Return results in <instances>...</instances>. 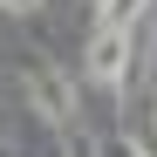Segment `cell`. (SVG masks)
<instances>
[{"label": "cell", "mask_w": 157, "mask_h": 157, "mask_svg": "<svg viewBox=\"0 0 157 157\" xmlns=\"http://www.w3.org/2000/svg\"><path fill=\"white\" fill-rule=\"evenodd\" d=\"M28 109H41L48 123H68L75 116V82L55 62H28Z\"/></svg>", "instance_id": "cell-1"}, {"label": "cell", "mask_w": 157, "mask_h": 157, "mask_svg": "<svg viewBox=\"0 0 157 157\" xmlns=\"http://www.w3.org/2000/svg\"><path fill=\"white\" fill-rule=\"evenodd\" d=\"M123 68H130V34L96 28V41H89V75H96L102 89H116V82H123Z\"/></svg>", "instance_id": "cell-2"}, {"label": "cell", "mask_w": 157, "mask_h": 157, "mask_svg": "<svg viewBox=\"0 0 157 157\" xmlns=\"http://www.w3.org/2000/svg\"><path fill=\"white\" fill-rule=\"evenodd\" d=\"M144 14V0H102L96 7V28H116V34H130V21Z\"/></svg>", "instance_id": "cell-3"}, {"label": "cell", "mask_w": 157, "mask_h": 157, "mask_svg": "<svg viewBox=\"0 0 157 157\" xmlns=\"http://www.w3.org/2000/svg\"><path fill=\"white\" fill-rule=\"evenodd\" d=\"M109 157H150V150H144V144H137V137H130V130H123V137L109 144Z\"/></svg>", "instance_id": "cell-4"}, {"label": "cell", "mask_w": 157, "mask_h": 157, "mask_svg": "<svg viewBox=\"0 0 157 157\" xmlns=\"http://www.w3.org/2000/svg\"><path fill=\"white\" fill-rule=\"evenodd\" d=\"M7 14H41V0H0Z\"/></svg>", "instance_id": "cell-5"}]
</instances>
